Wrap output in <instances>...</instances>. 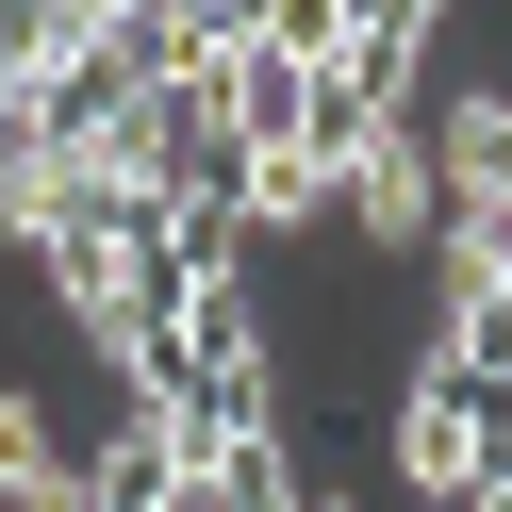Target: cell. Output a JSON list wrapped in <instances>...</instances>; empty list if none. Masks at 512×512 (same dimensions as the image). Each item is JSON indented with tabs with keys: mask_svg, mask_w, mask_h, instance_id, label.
<instances>
[{
	"mask_svg": "<svg viewBox=\"0 0 512 512\" xmlns=\"http://www.w3.org/2000/svg\"><path fill=\"white\" fill-rule=\"evenodd\" d=\"M380 463H397L413 496H479V479L512 463V380L463 364V347H430V364L397 380V413H380Z\"/></svg>",
	"mask_w": 512,
	"mask_h": 512,
	"instance_id": "cell-1",
	"label": "cell"
},
{
	"mask_svg": "<svg viewBox=\"0 0 512 512\" xmlns=\"http://www.w3.org/2000/svg\"><path fill=\"white\" fill-rule=\"evenodd\" d=\"M331 215H347L364 248H430V215H446V182H430V133H413V116H380V133L331 166Z\"/></svg>",
	"mask_w": 512,
	"mask_h": 512,
	"instance_id": "cell-2",
	"label": "cell"
},
{
	"mask_svg": "<svg viewBox=\"0 0 512 512\" xmlns=\"http://www.w3.org/2000/svg\"><path fill=\"white\" fill-rule=\"evenodd\" d=\"M298 512H347V496H298Z\"/></svg>",
	"mask_w": 512,
	"mask_h": 512,
	"instance_id": "cell-3",
	"label": "cell"
}]
</instances>
